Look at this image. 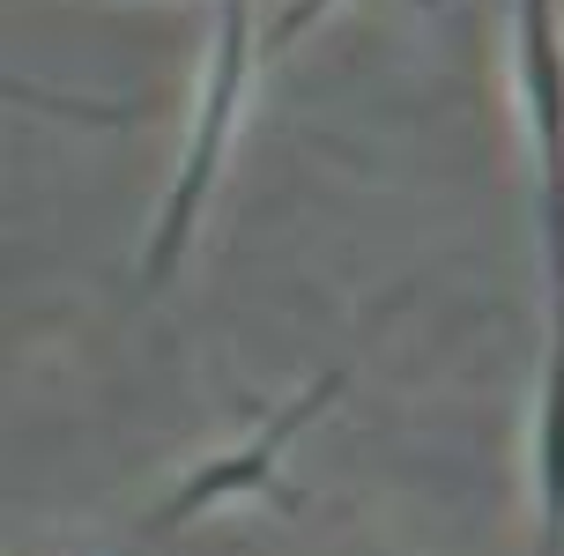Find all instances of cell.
<instances>
[{
    "instance_id": "cell-1",
    "label": "cell",
    "mask_w": 564,
    "mask_h": 556,
    "mask_svg": "<svg viewBox=\"0 0 564 556\" xmlns=\"http://www.w3.org/2000/svg\"><path fill=\"white\" fill-rule=\"evenodd\" d=\"M246 67H253V8L246 0H224V37H216V75H208V105L194 119V141H186V171H178V186H171L164 216H156V246H149V268L141 275L164 282L178 268V252L194 238L200 222V200L216 186V156H224V134L230 119H238V97H246Z\"/></svg>"
},
{
    "instance_id": "cell-2",
    "label": "cell",
    "mask_w": 564,
    "mask_h": 556,
    "mask_svg": "<svg viewBox=\"0 0 564 556\" xmlns=\"http://www.w3.org/2000/svg\"><path fill=\"white\" fill-rule=\"evenodd\" d=\"M335 393H341V371L312 379V386L297 393L290 408H275V416L260 423V430H253L246 445H238V453H224V460H208V468H194V475H186V482H178V490H171V498L156 504L149 520H141V534H178L186 520H200L208 504H224V498H275V504H297V498H290V490L275 482V468H282V445L297 438V430H305V423L319 416V408H327Z\"/></svg>"
},
{
    "instance_id": "cell-3",
    "label": "cell",
    "mask_w": 564,
    "mask_h": 556,
    "mask_svg": "<svg viewBox=\"0 0 564 556\" xmlns=\"http://www.w3.org/2000/svg\"><path fill=\"white\" fill-rule=\"evenodd\" d=\"M520 97H528L535 156H542L550 297L564 305V45H557V0H520Z\"/></svg>"
},
{
    "instance_id": "cell-4",
    "label": "cell",
    "mask_w": 564,
    "mask_h": 556,
    "mask_svg": "<svg viewBox=\"0 0 564 556\" xmlns=\"http://www.w3.org/2000/svg\"><path fill=\"white\" fill-rule=\"evenodd\" d=\"M535 490H542V556H564V305L550 319V371L535 416Z\"/></svg>"
},
{
    "instance_id": "cell-5",
    "label": "cell",
    "mask_w": 564,
    "mask_h": 556,
    "mask_svg": "<svg viewBox=\"0 0 564 556\" xmlns=\"http://www.w3.org/2000/svg\"><path fill=\"white\" fill-rule=\"evenodd\" d=\"M327 8H335V0H290V8L275 15V30H268V45H297V37L327 15Z\"/></svg>"
},
{
    "instance_id": "cell-6",
    "label": "cell",
    "mask_w": 564,
    "mask_h": 556,
    "mask_svg": "<svg viewBox=\"0 0 564 556\" xmlns=\"http://www.w3.org/2000/svg\"><path fill=\"white\" fill-rule=\"evenodd\" d=\"M416 8H438V0H416Z\"/></svg>"
}]
</instances>
